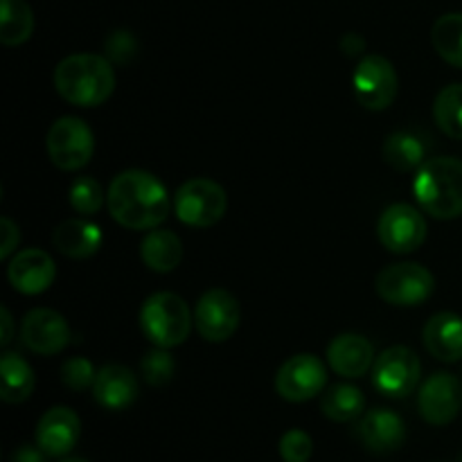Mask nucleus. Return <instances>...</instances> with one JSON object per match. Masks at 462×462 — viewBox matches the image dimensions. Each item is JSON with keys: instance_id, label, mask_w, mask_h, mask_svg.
Segmentation results:
<instances>
[{"instance_id": "nucleus-34", "label": "nucleus", "mask_w": 462, "mask_h": 462, "mask_svg": "<svg viewBox=\"0 0 462 462\" xmlns=\"http://www.w3.org/2000/svg\"><path fill=\"white\" fill-rule=\"evenodd\" d=\"M0 235H3V244H0V260H7V257L18 248L21 233H18V226L14 224L9 217H3V219H0Z\"/></svg>"}, {"instance_id": "nucleus-5", "label": "nucleus", "mask_w": 462, "mask_h": 462, "mask_svg": "<svg viewBox=\"0 0 462 462\" xmlns=\"http://www.w3.org/2000/svg\"><path fill=\"white\" fill-rule=\"evenodd\" d=\"M226 208H228V197L217 180L189 179L176 189V219L189 228H210L221 221Z\"/></svg>"}, {"instance_id": "nucleus-35", "label": "nucleus", "mask_w": 462, "mask_h": 462, "mask_svg": "<svg viewBox=\"0 0 462 462\" xmlns=\"http://www.w3.org/2000/svg\"><path fill=\"white\" fill-rule=\"evenodd\" d=\"M48 454H45L43 449H41L39 445L32 447V445H23L18 447L16 451L12 454V460L9 462H48Z\"/></svg>"}, {"instance_id": "nucleus-19", "label": "nucleus", "mask_w": 462, "mask_h": 462, "mask_svg": "<svg viewBox=\"0 0 462 462\" xmlns=\"http://www.w3.org/2000/svg\"><path fill=\"white\" fill-rule=\"evenodd\" d=\"M138 377L120 364H108L97 370L93 383V397L102 409L125 411L138 400Z\"/></svg>"}, {"instance_id": "nucleus-18", "label": "nucleus", "mask_w": 462, "mask_h": 462, "mask_svg": "<svg viewBox=\"0 0 462 462\" xmlns=\"http://www.w3.org/2000/svg\"><path fill=\"white\" fill-rule=\"evenodd\" d=\"M328 364L346 379L364 377L374 365V347L361 334H338L328 346Z\"/></svg>"}, {"instance_id": "nucleus-15", "label": "nucleus", "mask_w": 462, "mask_h": 462, "mask_svg": "<svg viewBox=\"0 0 462 462\" xmlns=\"http://www.w3.org/2000/svg\"><path fill=\"white\" fill-rule=\"evenodd\" d=\"M54 278H57L54 260L41 248H25V251L16 253L7 266L9 284L25 296L48 291Z\"/></svg>"}, {"instance_id": "nucleus-37", "label": "nucleus", "mask_w": 462, "mask_h": 462, "mask_svg": "<svg viewBox=\"0 0 462 462\" xmlns=\"http://www.w3.org/2000/svg\"><path fill=\"white\" fill-rule=\"evenodd\" d=\"M61 462H88V460H84V458H66V460H61Z\"/></svg>"}, {"instance_id": "nucleus-29", "label": "nucleus", "mask_w": 462, "mask_h": 462, "mask_svg": "<svg viewBox=\"0 0 462 462\" xmlns=\"http://www.w3.org/2000/svg\"><path fill=\"white\" fill-rule=\"evenodd\" d=\"M104 199L106 194H104L102 185L90 176H77L68 189V201L81 217L97 215L104 206Z\"/></svg>"}, {"instance_id": "nucleus-20", "label": "nucleus", "mask_w": 462, "mask_h": 462, "mask_svg": "<svg viewBox=\"0 0 462 462\" xmlns=\"http://www.w3.org/2000/svg\"><path fill=\"white\" fill-rule=\"evenodd\" d=\"M424 347L442 364H456L462 359V319L454 311H440L431 316L422 329Z\"/></svg>"}, {"instance_id": "nucleus-30", "label": "nucleus", "mask_w": 462, "mask_h": 462, "mask_svg": "<svg viewBox=\"0 0 462 462\" xmlns=\"http://www.w3.org/2000/svg\"><path fill=\"white\" fill-rule=\"evenodd\" d=\"M140 373H143L144 382L153 388L167 386L176 373V361L165 347H153L152 352L143 356L140 361Z\"/></svg>"}, {"instance_id": "nucleus-26", "label": "nucleus", "mask_w": 462, "mask_h": 462, "mask_svg": "<svg viewBox=\"0 0 462 462\" xmlns=\"http://www.w3.org/2000/svg\"><path fill=\"white\" fill-rule=\"evenodd\" d=\"M427 158V147L418 135L409 131H395L383 143V161L397 171H413Z\"/></svg>"}, {"instance_id": "nucleus-21", "label": "nucleus", "mask_w": 462, "mask_h": 462, "mask_svg": "<svg viewBox=\"0 0 462 462\" xmlns=\"http://www.w3.org/2000/svg\"><path fill=\"white\" fill-rule=\"evenodd\" d=\"M102 230L88 219H66L52 233L54 248L70 260H88L102 248Z\"/></svg>"}, {"instance_id": "nucleus-12", "label": "nucleus", "mask_w": 462, "mask_h": 462, "mask_svg": "<svg viewBox=\"0 0 462 462\" xmlns=\"http://www.w3.org/2000/svg\"><path fill=\"white\" fill-rule=\"evenodd\" d=\"M328 370L316 355H296L280 365L275 374V391L282 400L300 404L314 400L325 391Z\"/></svg>"}, {"instance_id": "nucleus-11", "label": "nucleus", "mask_w": 462, "mask_h": 462, "mask_svg": "<svg viewBox=\"0 0 462 462\" xmlns=\"http://www.w3.org/2000/svg\"><path fill=\"white\" fill-rule=\"evenodd\" d=\"M242 310L239 300L226 289H208L194 310V325L208 343H224L237 332Z\"/></svg>"}, {"instance_id": "nucleus-36", "label": "nucleus", "mask_w": 462, "mask_h": 462, "mask_svg": "<svg viewBox=\"0 0 462 462\" xmlns=\"http://www.w3.org/2000/svg\"><path fill=\"white\" fill-rule=\"evenodd\" d=\"M0 325H3V334H0V343L9 346L14 338V319L9 314L7 307H0Z\"/></svg>"}, {"instance_id": "nucleus-23", "label": "nucleus", "mask_w": 462, "mask_h": 462, "mask_svg": "<svg viewBox=\"0 0 462 462\" xmlns=\"http://www.w3.org/2000/svg\"><path fill=\"white\" fill-rule=\"evenodd\" d=\"M0 382H3L0 397L7 404H23L25 400H30L36 386V377L30 364L16 352H5L0 359Z\"/></svg>"}, {"instance_id": "nucleus-24", "label": "nucleus", "mask_w": 462, "mask_h": 462, "mask_svg": "<svg viewBox=\"0 0 462 462\" xmlns=\"http://www.w3.org/2000/svg\"><path fill=\"white\" fill-rule=\"evenodd\" d=\"M34 32V12L25 0H3L0 5V41L7 48L23 45Z\"/></svg>"}, {"instance_id": "nucleus-16", "label": "nucleus", "mask_w": 462, "mask_h": 462, "mask_svg": "<svg viewBox=\"0 0 462 462\" xmlns=\"http://www.w3.org/2000/svg\"><path fill=\"white\" fill-rule=\"evenodd\" d=\"M81 436L79 415L68 406H54L41 415L36 424V445L48 456L61 458L75 449Z\"/></svg>"}, {"instance_id": "nucleus-1", "label": "nucleus", "mask_w": 462, "mask_h": 462, "mask_svg": "<svg viewBox=\"0 0 462 462\" xmlns=\"http://www.w3.org/2000/svg\"><path fill=\"white\" fill-rule=\"evenodd\" d=\"M108 212L131 230H153L167 219L170 194L165 185L144 170L120 171L108 185Z\"/></svg>"}, {"instance_id": "nucleus-8", "label": "nucleus", "mask_w": 462, "mask_h": 462, "mask_svg": "<svg viewBox=\"0 0 462 462\" xmlns=\"http://www.w3.org/2000/svg\"><path fill=\"white\" fill-rule=\"evenodd\" d=\"M356 102L368 111H386L397 97L400 77L395 66L382 54H368L361 59L352 75Z\"/></svg>"}, {"instance_id": "nucleus-22", "label": "nucleus", "mask_w": 462, "mask_h": 462, "mask_svg": "<svg viewBox=\"0 0 462 462\" xmlns=\"http://www.w3.org/2000/svg\"><path fill=\"white\" fill-rule=\"evenodd\" d=\"M140 260L153 273H171L183 260V242L171 230H149L140 242Z\"/></svg>"}, {"instance_id": "nucleus-13", "label": "nucleus", "mask_w": 462, "mask_h": 462, "mask_svg": "<svg viewBox=\"0 0 462 462\" xmlns=\"http://www.w3.org/2000/svg\"><path fill=\"white\" fill-rule=\"evenodd\" d=\"M418 409L424 422L447 427L462 409V382L451 373H436L420 386Z\"/></svg>"}, {"instance_id": "nucleus-7", "label": "nucleus", "mask_w": 462, "mask_h": 462, "mask_svg": "<svg viewBox=\"0 0 462 462\" xmlns=\"http://www.w3.org/2000/svg\"><path fill=\"white\" fill-rule=\"evenodd\" d=\"M45 149L54 167L77 171L90 162L95 153L93 129L81 117L63 116L48 129Z\"/></svg>"}, {"instance_id": "nucleus-25", "label": "nucleus", "mask_w": 462, "mask_h": 462, "mask_svg": "<svg viewBox=\"0 0 462 462\" xmlns=\"http://www.w3.org/2000/svg\"><path fill=\"white\" fill-rule=\"evenodd\" d=\"M365 409V397L352 383H337L329 391H325L320 400V411L332 422H352L359 420Z\"/></svg>"}, {"instance_id": "nucleus-6", "label": "nucleus", "mask_w": 462, "mask_h": 462, "mask_svg": "<svg viewBox=\"0 0 462 462\" xmlns=\"http://www.w3.org/2000/svg\"><path fill=\"white\" fill-rule=\"evenodd\" d=\"M379 298L395 307H418L424 305L436 291V278L431 271L415 262H397L388 264L377 275Z\"/></svg>"}, {"instance_id": "nucleus-17", "label": "nucleus", "mask_w": 462, "mask_h": 462, "mask_svg": "<svg viewBox=\"0 0 462 462\" xmlns=\"http://www.w3.org/2000/svg\"><path fill=\"white\" fill-rule=\"evenodd\" d=\"M356 436L373 454H393L406 442V424L391 409H374L361 418Z\"/></svg>"}, {"instance_id": "nucleus-31", "label": "nucleus", "mask_w": 462, "mask_h": 462, "mask_svg": "<svg viewBox=\"0 0 462 462\" xmlns=\"http://www.w3.org/2000/svg\"><path fill=\"white\" fill-rule=\"evenodd\" d=\"M95 377H97V370L84 356H72L66 364L61 365V382L63 386L70 388L75 393H84L88 388H93Z\"/></svg>"}, {"instance_id": "nucleus-10", "label": "nucleus", "mask_w": 462, "mask_h": 462, "mask_svg": "<svg viewBox=\"0 0 462 462\" xmlns=\"http://www.w3.org/2000/svg\"><path fill=\"white\" fill-rule=\"evenodd\" d=\"M427 219L422 210L409 203H395L379 217L377 237L386 251L409 255L418 251L427 239Z\"/></svg>"}, {"instance_id": "nucleus-28", "label": "nucleus", "mask_w": 462, "mask_h": 462, "mask_svg": "<svg viewBox=\"0 0 462 462\" xmlns=\"http://www.w3.org/2000/svg\"><path fill=\"white\" fill-rule=\"evenodd\" d=\"M433 117L442 134L462 140V84H451L438 93Z\"/></svg>"}, {"instance_id": "nucleus-33", "label": "nucleus", "mask_w": 462, "mask_h": 462, "mask_svg": "<svg viewBox=\"0 0 462 462\" xmlns=\"http://www.w3.org/2000/svg\"><path fill=\"white\" fill-rule=\"evenodd\" d=\"M135 48H138L135 39L126 30H116L106 39V57L113 63H129L134 59Z\"/></svg>"}, {"instance_id": "nucleus-3", "label": "nucleus", "mask_w": 462, "mask_h": 462, "mask_svg": "<svg viewBox=\"0 0 462 462\" xmlns=\"http://www.w3.org/2000/svg\"><path fill=\"white\" fill-rule=\"evenodd\" d=\"M413 194L420 210L433 219L462 217V161L451 156L429 158L418 167Z\"/></svg>"}, {"instance_id": "nucleus-9", "label": "nucleus", "mask_w": 462, "mask_h": 462, "mask_svg": "<svg viewBox=\"0 0 462 462\" xmlns=\"http://www.w3.org/2000/svg\"><path fill=\"white\" fill-rule=\"evenodd\" d=\"M420 373L422 364L418 355L406 346H393L374 359L373 383L382 395L402 400L418 388Z\"/></svg>"}, {"instance_id": "nucleus-32", "label": "nucleus", "mask_w": 462, "mask_h": 462, "mask_svg": "<svg viewBox=\"0 0 462 462\" xmlns=\"http://www.w3.org/2000/svg\"><path fill=\"white\" fill-rule=\"evenodd\" d=\"M314 451L311 436L302 429H289L280 440V456L284 462H307Z\"/></svg>"}, {"instance_id": "nucleus-14", "label": "nucleus", "mask_w": 462, "mask_h": 462, "mask_svg": "<svg viewBox=\"0 0 462 462\" xmlns=\"http://www.w3.org/2000/svg\"><path fill=\"white\" fill-rule=\"evenodd\" d=\"M21 341L34 355L52 356L70 343V328L59 311L39 307L23 319Z\"/></svg>"}, {"instance_id": "nucleus-4", "label": "nucleus", "mask_w": 462, "mask_h": 462, "mask_svg": "<svg viewBox=\"0 0 462 462\" xmlns=\"http://www.w3.org/2000/svg\"><path fill=\"white\" fill-rule=\"evenodd\" d=\"M192 320L188 302L170 291L152 293L140 307V329L153 346L165 350L188 341Z\"/></svg>"}, {"instance_id": "nucleus-2", "label": "nucleus", "mask_w": 462, "mask_h": 462, "mask_svg": "<svg viewBox=\"0 0 462 462\" xmlns=\"http://www.w3.org/2000/svg\"><path fill=\"white\" fill-rule=\"evenodd\" d=\"M54 88L81 108H93L106 102L116 90V72L111 59L99 54H70L54 68Z\"/></svg>"}, {"instance_id": "nucleus-27", "label": "nucleus", "mask_w": 462, "mask_h": 462, "mask_svg": "<svg viewBox=\"0 0 462 462\" xmlns=\"http://www.w3.org/2000/svg\"><path fill=\"white\" fill-rule=\"evenodd\" d=\"M431 43L436 52L451 63L454 68H462V14H445L433 23Z\"/></svg>"}]
</instances>
